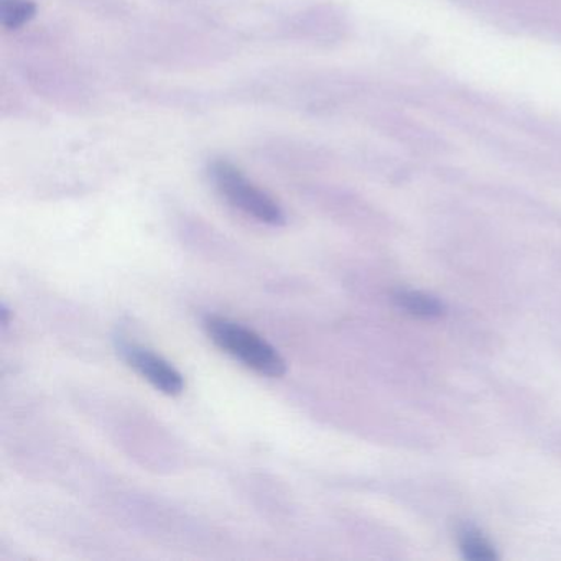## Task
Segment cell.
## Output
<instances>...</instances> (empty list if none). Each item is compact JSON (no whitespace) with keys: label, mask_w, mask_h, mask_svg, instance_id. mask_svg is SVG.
<instances>
[{"label":"cell","mask_w":561,"mask_h":561,"mask_svg":"<svg viewBox=\"0 0 561 561\" xmlns=\"http://www.w3.org/2000/svg\"><path fill=\"white\" fill-rule=\"evenodd\" d=\"M134 57L173 71L208 70L234 57L232 38L209 25L162 22L137 32L129 42Z\"/></svg>","instance_id":"cell-1"},{"label":"cell","mask_w":561,"mask_h":561,"mask_svg":"<svg viewBox=\"0 0 561 561\" xmlns=\"http://www.w3.org/2000/svg\"><path fill=\"white\" fill-rule=\"evenodd\" d=\"M15 71L32 93L65 113L83 114L96 104V90L87 75L58 54L54 42L41 38L28 44Z\"/></svg>","instance_id":"cell-2"},{"label":"cell","mask_w":561,"mask_h":561,"mask_svg":"<svg viewBox=\"0 0 561 561\" xmlns=\"http://www.w3.org/2000/svg\"><path fill=\"white\" fill-rule=\"evenodd\" d=\"M206 173L218 195L242 215L274 228L287 225V215L280 203L231 160L222 157L209 160Z\"/></svg>","instance_id":"cell-3"},{"label":"cell","mask_w":561,"mask_h":561,"mask_svg":"<svg viewBox=\"0 0 561 561\" xmlns=\"http://www.w3.org/2000/svg\"><path fill=\"white\" fill-rule=\"evenodd\" d=\"M209 340L232 359L241 363L259 376L282 377L287 373V363L267 340L249 330L244 324L229 318L209 314L203 321Z\"/></svg>","instance_id":"cell-4"},{"label":"cell","mask_w":561,"mask_h":561,"mask_svg":"<svg viewBox=\"0 0 561 561\" xmlns=\"http://www.w3.org/2000/svg\"><path fill=\"white\" fill-rule=\"evenodd\" d=\"M340 14L330 4H308L282 15L271 27L272 37L287 44L321 47L340 38Z\"/></svg>","instance_id":"cell-5"},{"label":"cell","mask_w":561,"mask_h":561,"mask_svg":"<svg viewBox=\"0 0 561 561\" xmlns=\"http://www.w3.org/2000/svg\"><path fill=\"white\" fill-rule=\"evenodd\" d=\"M117 350L127 366L136 370L159 392L176 397L185 390V379H183L182 373L160 354L153 353L147 347L127 343V341H121L117 344Z\"/></svg>","instance_id":"cell-6"},{"label":"cell","mask_w":561,"mask_h":561,"mask_svg":"<svg viewBox=\"0 0 561 561\" xmlns=\"http://www.w3.org/2000/svg\"><path fill=\"white\" fill-rule=\"evenodd\" d=\"M264 162L284 169H310L313 163L320 162V149L310 140L298 137L274 136L265 137L254 147Z\"/></svg>","instance_id":"cell-7"},{"label":"cell","mask_w":561,"mask_h":561,"mask_svg":"<svg viewBox=\"0 0 561 561\" xmlns=\"http://www.w3.org/2000/svg\"><path fill=\"white\" fill-rule=\"evenodd\" d=\"M35 0H0V25L8 34H18L37 18Z\"/></svg>","instance_id":"cell-8"},{"label":"cell","mask_w":561,"mask_h":561,"mask_svg":"<svg viewBox=\"0 0 561 561\" xmlns=\"http://www.w3.org/2000/svg\"><path fill=\"white\" fill-rule=\"evenodd\" d=\"M397 307L419 318H436L443 313V304L422 291L402 290L393 297Z\"/></svg>","instance_id":"cell-9"},{"label":"cell","mask_w":561,"mask_h":561,"mask_svg":"<svg viewBox=\"0 0 561 561\" xmlns=\"http://www.w3.org/2000/svg\"><path fill=\"white\" fill-rule=\"evenodd\" d=\"M459 547L468 560L489 561L495 558L494 547L479 531L466 528L459 538Z\"/></svg>","instance_id":"cell-10"},{"label":"cell","mask_w":561,"mask_h":561,"mask_svg":"<svg viewBox=\"0 0 561 561\" xmlns=\"http://www.w3.org/2000/svg\"><path fill=\"white\" fill-rule=\"evenodd\" d=\"M0 107H2L4 117L28 116V104H25L24 98L18 90H14V87H8L5 80L0 90Z\"/></svg>","instance_id":"cell-11"},{"label":"cell","mask_w":561,"mask_h":561,"mask_svg":"<svg viewBox=\"0 0 561 561\" xmlns=\"http://www.w3.org/2000/svg\"><path fill=\"white\" fill-rule=\"evenodd\" d=\"M162 2H169V4H192V2H203V0H162Z\"/></svg>","instance_id":"cell-12"},{"label":"cell","mask_w":561,"mask_h":561,"mask_svg":"<svg viewBox=\"0 0 561 561\" xmlns=\"http://www.w3.org/2000/svg\"><path fill=\"white\" fill-rule=\"evenodd\" d=\"M0 313H2V324H4V327H8V324H9V310H8V307H5V305H2V311H0Z\"/></svg>","instance_id":"cell-13"}]
</instances>
